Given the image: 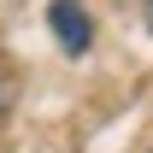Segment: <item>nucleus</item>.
<instances>
[{"label":"nucleus","instance_id":"obj_1","mask_svg":"<svg viewBox=\"0 0 153 153\" xmlns=\"http://www.w3.org/2000/svg\"><path fill=\"white\" fill-rule=\"evenodd\" d=\"M47 30H53V41L71 59H82L88 47H94V18H88L82 0H53V6H47Z\"/></svg>","mask_w":153,"mask_h":153},{"label":"nucleus","instance_id":"obj_2","mask_svg":"<svg viewBox=\"0 0 153 153\" xmlns=\"http://www.w3.org/2000/svg\"><path fill=\"white\" fill-rule=\"evenodd\" d=\"M12 94H18V88H12V76L0 71V112H6V106H12Z\"/></svg>","mask_w":153,"mask_h":153},{"label":"nucleus","instance_id":"obj_3","mask_svg":"<svg viewBox=\"0 0 153 153\" xmlns=\"http://www.w3.org/2000/svg\"><path fill=\"white\" fill-rule=\"evenodd\" d=\"M147 12H153V0H147Z\"/></svg>","mask_w":153,"mask_h":153},{"label":"nucleus","instance_id":"obj_4","mask_svg":"<svg viewBox=\"0 0 153 153\" xmlns=\"http://www.w3.org/2000/svg\"><path fill=\"white\" fill-rule=\"evenodd\" d=\"M147 24H153V12H147Z\"/></svg>","mask_w":153,"mask_h":153},{"label":"nucleus","instance_id":"obj_5","mask_svg":"<svg viewBox=\"0 0 153 153\" xmlns=\"http://www.w3.org/2000/svg\"><path fill=\"white\" fill-rule=\"evenodd\" d=\"M147 153H153V147H147Z\"/></svg>","mask_w":153,"mask_h":153}]
</instances>
